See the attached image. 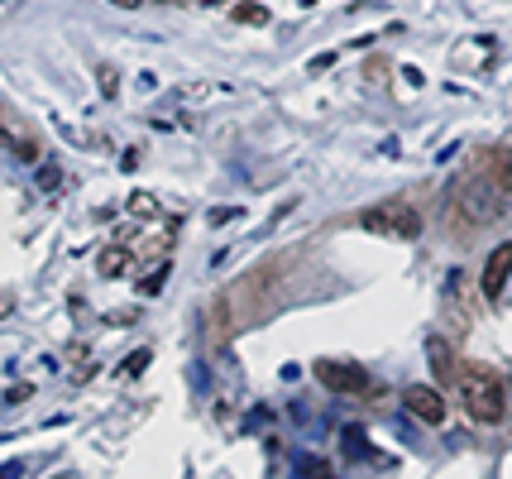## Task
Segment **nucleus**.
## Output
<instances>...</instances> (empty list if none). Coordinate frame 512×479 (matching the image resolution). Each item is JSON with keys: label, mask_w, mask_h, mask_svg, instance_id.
I'll use <instances>...</instances> for the list:
<instances>
[{"label": "nucleus", "mask_w": 512, "mask_h": 479, "mask_svg": "<svg viewBox=\"0 0 512 479\" xmlns=\"http://www.w3.org/2000/svg\"><path fill=\"white\" fill-rule=\"evenodd\" d=\"M512 197V154L508 149H484L474 154L465 168V178H455L450 187V221L465 226H493Z\"/></svg>", "instance_id": "f257e3e1"}, {"label": "nucleus", "mask_w": 512, "mask_h": 479, "mask_svg": "<svg viewBox=\"0 0 512 479\" xmlns=\"http://www.w3.org/2000/svg\"><path fill=\"white\" fill-rule=\"evenodd\" d=\"M455 393H460V408L474 417V422H484V427H498L503 417H508V384L498 379V369L479 365V360H465V365H455Z\"/></svg>", "instance_id": "f03ea898"}, {"label": "nucleus", "mask_w": 512, "mask_h": 479, "mask_svg": "<svg viewBox=\"0 0 512 479\" xmlns=\"http://www.w3.org/2000/svg\"><path fill=\"white\" fill-rule=\"evenodd\" d=\"M359 226L369 235H383V240H417L422 235V211L412 202H379L359 211Z\"/></svg>", "instance_id": "7ed1b4c3"}, {"label": "nucleus", "mask_w": 512, "mask_h": 479, "mask_svg": "<svg viewBox=\"0 0 512 479\" xmlns=\"http://www.w3.org/2000/svg\"><path fill=\"white\" fill-rule=\"evenodd\" d=\"M316 379L331 388V393H350V398H374L379 388L369 379L364 365H350V360H316Z\"/></svg>", "instance_id": "20e7f679"}, {"label": "nucleus", "mask_w": 512, "mask_h": 479, "mask_svg": "<svg viewBox=\"0 0 512 479\" xmlns=\"http://www.w3.org/2000/svg\"><path fill=\"white\" fill-rule=\"evenodd\" d=\"M402 408H407V417H417V422H426V427H441V422H446V398H441L431 384H407L402 388Z\"/></svg>", "instance_id": "39448f33"}, {"label": "nucleus", "mask_w": 512, "mask_h": 479, "mask_svg": "<svg viewBox=\"0 0 512 479\" xmlns=\"http://www.w3.org/2000/svg\"><path fill=\"white\" fill-rule=\"evenodd\" d=\"M508 278H512V245H498V250L489 254V264H484V297L498 302L503 288H508Z\"/></svg>", "instance_id": "423d86ee"}, {"label": "nucleus", "mask_w": 512, "mask_h": 479, "mask_svg": "<svg viewBox=\"0 0 512 479\" xmlns=\"http://www.w3.org/2000/svg\"><path fill=\"white\" fill-rule=\"evenodd\" d=\"M431 360H436V369H441L446 379H455V365H450V345L446 341H431Z\"/></svg>", "instance_id": "0eeeda50"}, {"label": "nucleus", "mask_w": 512, "mask_h": 479, "mask_svg": "<svg viewBox=\"0 0 512 479\" xmlns=\"http://www.w3.org/2000/svg\"><path fill=\"white\" fill-rule=\"evenodd\" d=\"M240 20H245V24H264V15H259V5H240Z\"/></svg>", "instance_id": "6e6552de"}, {"label": "nucleus", "mask_w": 512, "mask_h": 479, "mask_svg": "<svg viewBox=\"0 0 512 479\" xmlns=\"http://www.w3.org/2000/svg\"><path fill=\"white\" fill-rule=\"evenodd\" d=\"M115 10H139V5H144V0H111Z\"/></svg>", "instance_id": "1a4fd4ad"}, {"label": "nucleus", "mask_w": 512, "mask_h": 479, "mask_svg": "<svg viewBox=\"0 0 512 479\" xmlns=\"http://www.w3.org/2000/svg\"><path fill=\"white\" fill-rule=\"evenodd\" d=\"M0 139H5V120H0Z\"/></svg>", "instance_id": "9d476101"}, {"label": "nucleus", "mask_w": 512, "mask_h": 479, "mask_svg": "<svg viewBox=\"0 0 512 479\" xmlns=\"http://www.w3.org/2000/svg\"><path fill=\"white\" fill-rule=\"evenodd\" d=\"M163 5H168V0H163Z\"/></svg>", "instance_id": "9b49d317"}]
</instances>
